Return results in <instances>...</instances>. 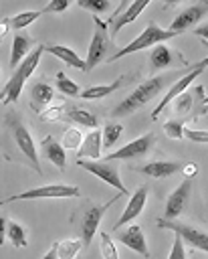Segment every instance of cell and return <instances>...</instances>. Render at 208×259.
Here are the masks:
<instances>
[{"label":"cell","mask_w":208,"mask_h":259,"mask_svg":"<svg viewBox=\"0 0 208 259\" xmlns=\"http://www.w3.org/2000/svg\"><path fill=\"white\" fill-rule=\"evenodd\" d=\"M180 73H162V75H155V77H149V79H145L143 83H139L113 111H111V115H115V117H123V115H131L133 111H137V109H141L145 103H149L153 97H158V93L164 89V85H168L170 81H178L180 77H178Z\"/></svg>","instance_id":"1"},{"label":"cell","mask_w":208,"mask_h":259,"mask_svg":"<svg viewBox=\"0 0 208 259\" xmlns=\"http://www.w3.org/2000/svg\"><path fill=\"white\" fill-rule=\"evenodd\" d=\"M46 51V47L44 45H38L34 51H30V55L14 69V73L10 75V79L4 83V87H2V103L4 105H8V103H14L16 99H18V95L22 93V87H24V83H26V79L34 73V69L38 67V61H40V57H42V53Z\"/></svg>","instance_id":"2"},{"label":"cell","mask_w":208,"mask_h":259,"mask_svg":"<svg viewBox=\"0 0 208 259\" xmlns=\"http://www.w3.org/2000/svg\"><path fill=\"white\" fill-rule=\"evenodd\" d=\"M176 34L170 30V28H162V26H158L155 22H149L145 28H143V32H139L127 47H123L121 51H117V53H113L111 57H109V61H117V59H121V57H125V55H131V53H135V51H141V49H153L155 45H162L164 40H170V38H174Z\"/></svg>","instance_id":"3"},{"label":"cell","mask_w":208,"mask_h":259,"mask_svg":"<svg viewBox=\"0 0 208 259\" xmlns=\"http://www.w3.org/2000/svg\"><path fill=\"white\" fill-rule=\"evenodd\" d=\"M4 123L12 130V136H14V142H16V146H18V150H20L22 156L30 162L32 170H36L38 174H42L40 164H38V152H36V146H34V140H32L28 127L16 117V113H6Z\"/></svg>","instance_id":"4"},{"label":"cell","mask_w":208,"mask_h":259,"mask_svg":"<svg viewBox=\"0 0 208 259\" xmlns=\"http://www.w3.org/2000/svg\"><path fill=\"white\" fill-rule=\"evenodd\" d=\"M93 26H95V30H93V38H91V45L87 51V73L107 59L105 55H107L109 42H111V32L107 28V22H103L99 16H93Z\"/></svg>","instance_id":"5"},{"label":"cell","mask_w":208,"mask_h":259,"mask_svg":"<svg viewBox=\"0 0 208 259\" xmlns=\"http://www.w3.org/2000/svg\"><path fill=\"white\" fill-rule=\"evenodd\" d=\"M79 194H81V190L77 186H71V184H46V186L24 190V192L14 194V196H6L2 200V204L16 202V200H38V198H75Z\"/></svg>","instance_id":"6"},{"label":"cell","mask_w":208,"mask_h":259,"mask_svg":"<svg viewBox=\"0 0 208 259\" xmlns=\"http://www.w3.org/2000/svg\"><path fill=\"white\" fill-rule=\"evenodd\" d=\"M77 166H79V168H83V170H87V172H91V174H95L99 180L107 182L109 186L117 188L123 196H127V194H129V192H127V188H125V186H123V182H121V176H119V168H117V164L107 162V160H77Z\"/></svg>","instance_id":"7"},{"label":"cell","mask_w":208,"mask_h":259,"mask_svg":"<svg viewBox=\"0 0 208 259\" xmlns=\"http://www.w3.org/2000/svg\"><path fill=\"white\" fill-rule=\"evenodd\" d=\"M206 67H208V55H206L200 63H196L188 73H184V75H182V77H180V79L170 87V91L164 95V99H162V101L155 105V109L151 111V119H158V115L162 113V109H166L170 101H174L176 97H180V95L186 91V87H188V85H190V83H192L200 73H204V69H206Z\"/></svg>","instance_id":"8"},{"label":"cell","mask_w":208,"mask_h":259,"mask_svg":"<svg viewBox=\"0 0 208 259\" xmlns=\"http://www.w3.org/2000/svg\"><path fill=\"white\" fill-rule=\"evenodd\" d=\"M158 227L174 231L176 235H180L194 249H200V251L208 253V233L206 231H202L198 227H192V225H186V223H180V221H166V219H160Z\"/></svg>","instance_id":"9"},{"label":"cell","mask_w":208,"mask_h":259,"mask_svg":"<svg viewBox=\"0 0 208 259\" xmlns=\"http://www.w3.org/2000/svg\"><path fill=\"white\" fill-rule=\"evenodd\" d=\"M153 144H155V136H153L151 132H147V134H143L141 138L131 140V142H127L125 146L113 150L111 154L105 156V160H107V162H113V160H137V158L145 156V154L151 150Z\"/></svg>","instance_id":"10"},{"label":"cell","mask_w":208,"mask_h":259,"mask_svg":"<svg viewBox=\"0 0 208 259\" xmlns=\"http://www.w3.org/2000/svg\"><path fill=\"white\" fill-rule=\"evenodd\" d=\"M190 192H192V178H184L168 196L166 200V210H164V219L166 221H176L186 204H188V198H190Z\"/></svg>","instance_id":"11"},{"label":"cell","mask_w":208,"mask_h":259,"mask_svg":"<svg viewBox=\"0 0 208 259\" xmlns=\"http://www.w3.org/2000/svg\"><path fill=\"white\" fill-rule=\"evenodd\" d=\"M145 200H147V184H143V186H139L131 196H129V202L125 204V208H123V212L119 214V219L115 221V225H113V231L117 233V231H121L127 223H131V221H135L139 214H141V210H143V206H145Z\"/></svg>","instance_id":"12"},{"label":"cell","mask_w":208,"mask_h":259,"mask_svg":"<svg viewBox=\"0 0 208 259\" xmlns=\"http://www.w3.org/2000/svg\"><path fill=\"white\" fill-rule=\"evenodd\" d=\"M184 166H186V162H180V160H151L141 166H133L131 170L141 172L149 178H168V176L184 170Z\"/></svg>","instance_id":"13"},{"label":"cell","mask_w":208,"mask_h":259,"mask_svg":"<svg viewBox=\"0 0 208 259\" xmlns=\"http://www.w3.org/2000/svg\"><path fill=\"white\" fill-rule=\"evenodd\" d=\"M208 12V2H202V4H192L188 8H184L170 24V30L174 34H180L188 28H192L196 22H200V18H204V14Z\"/></svg>","instance_id":"14"},{"label":"cell","mask_w":208,"mask_h":259,"mask_svg":"<svg viewBox=\"0 0 208 259\" xmlns=\"http://www.w3.org/2000/svg\"><path fill=\"white\" fill-rule=\"evenodd\" d=\"M115 239H117L121 245H125L127 249L135 251L137 255H141V257H145V259L149 257V249H147V245H145V237H143V231H141L139 225H129V227L117 231Z\"/></svg>","instance_id":"15"},{"label":"cell","mask_w":208,"mask_h":259,"mask_svg":"<svg viewBox=\"0 0 208 259\" xmlns=\"http://www.w3.org/2000/svg\"><path fill=\"white\" fill-rule=\"evenodd\" d=\"M147 8V0H135V2H129L127 4V8L119 14V8H117V12H115V16L113 18H109V24H111V28H109V32H111V36H115L125 24H129V22H133L143 10Z\"/></svg>","instance_id":"16"},{"label":"cell","mask_w":208,"mask_h":259,"mask_svg":"<svg viewBox=\"0 0 208 259\" xmlns=\"http://www.w3.org/2000/svg\"><path fill=\"white\" fill-rule=\"evenodd\" d=\"M103 212H105V206L101 204H89L85 214H83V225H81V239H83V245L89 247V243L93 241L97 229H99V223L103 219Z\"/></svg>","instance_id":"17"},{"label":"cell","mask_w":208,"mask_h":259,"mask_svg":"<svg viewBox=\"0 0 208 259\" xmlns=\"http://www.w3.org/2000/svg\"><path fill=\"white\" fill-rule=\"evenodd\" d=\"M40 152H42V156H44L48 162H53L59 170H65V166H67L65 148H63V144H59L53 136L42 138V142H40Z\"/></svg>","instance_id":"18"},{"label":"cell","mask_w":208,"mask_h":259,"mask_svg":"<svg viewBox=\"0 0 208 259\" xmlns=\"http://www.w3.org/2000/svg\"><path fill=\"white\" fill-rule=\"evenodd\" d=\"M101 146H103V132L93 130L85 136L83 146L79 148V160H99L101 156Z\"/></svg>","instance_id":"19"},{"label":"cell","mask_w":208,"mask_h":259,"mask_svg":"<svg viewBox=\"0 0 208 259\" xmlns=\"http://www.w3.org/2000/svg\"><path fill=\"white\" fill-rule=\"evenodd\" d=\"M46 51H48L50 55L59 57L65 65L75 67V69H79V71L87 73V61H83V59H81L73 49H69V47H65V45H53V47H46Z\"/></svg>","instance_id":"20"},{"label":"cell","mask_w":208,"mask_h":259,"mask_svg":"<svg viewBox=\"0 0 208 259\" xmlns=\"http://www.w3.org/2000/svg\"><path fill=\"white\" fill-rule=\"evenodd\" d=\"M30 45H32V38H30L28 34H24V32L14 34V38H12V53H10V67L16 69V67L30 55V53H28Z\"/></svg>","instance_id":"21"},{"label":"cell","mask_w":208,"mask_h":259,"mask_svg":"<svg viewBox=\"0 0 208 259\" xmlns=\"http://www.w3.org/2000/svg\"><path fill=\"white\" fill-rule=\"evenodd\" d=\"M55 97V87L48 85V83H42V81H36L30 89V103H32V109H42L44 105H48Z\"/></svg>","instance_id":"22"},{"label":"cell","mask_w":208,"mask_h":259,"mask_svg":"<svg viewBox=\"0 0 208 259\" xmlns=\"http://www.w3.org/2000/svg\"><path fill=\"white\" fill-rule=\"evenodd\" d=\"M125 79H127V77H119V79H115V81H111V83H105V85L87 87L85 91H81V97H83V99H101V97H105V95H111L115 89H119V87L123 85Z\"/></svg>","instance_id":"23"},{"label":"cell","mask_w":208,"mask_h":259,"mask_svg":"<svg viewBox=\"0 0 208 259\" xmlns=\"http://www.w3.org/2000/svg\"><path fill=\"white\" fill-rule=\"evenodd\" d=\"M67 119L73 121V123H77V125H81V127H91V130H97V125H99L97 117L91 111L81 109V107H71L67 111Z\"/></svg>","instance_id":"24"},{"label":"cell","mask_w":208,"mask_h":259,"mask_svg":"<svg viewBox=\"0 0 208 259\" xmlns=\"http://www.w3.org/2000/svg\"><path fill=\"white\" fill-rule=\"evenodd\" d=\"M172 63V49L168 45H155L151 49V57H149V65L153 71L166 69Z\"/></svg>","instance_id":"25"},{"label":"cell","mask_w":208,"mask_h":259,"mask_svg":"<svg viewBox=\"0 0 208 259\" xmlns=\"http://www.w3.org/2000/svg\"><path fill=\"white\" fill-rule=\"evenodd\" d=\"M40 14H42V10H26V12H18V14L10 16V18H6V20H8V26H10V28L22 30V28H26L28 24H32Z\"/></svg>","instance_id":"26"},{"label":"cell","mask_w":208,"mask_h":259,"mask_svg":"<svg viewBox=\"0 0 208 259\" xmlns=\"http://www.w3.org/2000/svg\"><path fill=\"white\" fill-rule=\"evenodd\" d=\"M6 225H8V241L16 247V249H24L26 245H28V241H26V229L22 227V225H18L16 221H6Z\"/></svg>","instance_id":"27"},{"label":"cell","mask_w":208,"mask_h":259,"mask_svg":"<svg viewBox=\"0 0 208 259\" xmlns=\"http://www.w3.org/2000/svg\"><path fill=\"white\" fill-rule=\"evenodd\" d=\"M121 134H123V125H121V123H117V121H107V123L103 125V146H105V148H113V146L119 142Z\"/></svg>","instance_id":"28"},{"label":"cell","mask_w":208,"mask_h":259,"mask_svg":"<svg viewBox=\"0 0 208 259\" xmlns=\"http://www.w3.org/2000/svg\"><path fill=\"white\" fill-rule=\"evenodd\" d=\"M83 140H85L83 132L75 125H71L63 132V148H67V150H77L79 152V148L83 146Z\"/></svg>","instance_id":"29"},{"label":"cell","mask_w":208,"mask_h":259,"mask_svg":"<svg viewBox=\"0 0 208 259\" xmlns=\"http://www.w3.org/2000/svg\"><path fill=\"white\" fill-rule=\"evenodd\" d=\"M81 247H85L83 245V239H65V241H61L59 243V257L61 259H75L77 257V253L81 251Z\"/></svg>","instance_id":"30"},{"label":"cell","mask_w":208,"mask_h":259,"mask_svg":"<svg viewBox=\"0 0 208 259\" xmlns=\"http://www.w3.org/2000/svg\"><path fill=\"white\" fill-rule=\"evenodd\" d=\"M55 85H57V89H59L61 93L71 95V97H75V95L81 93V91H79V85H77L73 79H69V77L65 75V71H59V73L55 75Z\"/></svg>","instance_id":"31"},{"label":"cell","mask_w":208,"mask_h":259,"mask_svg":"<svg viewBox=\"0 0 208 259\" xmlns=\"http://www.w3.org/2000/svg\"><path fill=\"white\" fill-rule=\"evenodd\" d=\"M101 255H103V259H119L117 247L107 233H101Z\"/></svg>","instance_id":"32"},{"label":"cell","mask_w":208,"mask_h":259,"mask_svg":"<svg viewBox=\"0 0 208 259\" xmlns=\"http://www.w3.org/2000/svg\"><path fill=\"white\" fill-rule=\"evenodd\" d=\"M164 132L168 138L180 140V138H184V121L182 119H170L164 123Z\"/></svg>","instance_id":"33"},{"label":"cell","mask_w":208,"mask_h":259,"mask_svg":"<svg viewBox=\"0 0 208 259\" xmlns=\"http://www.w3.org/2000/svg\"><path fill=\"white\" fill-rule=\"evenodd\" d=\"M79 6L91 12H105L111 8V4L107 0H79Z\"/></svg>","instance_id":"34"},{"label":"cell","mask_w":208,"mask_h":259,"mask_svg":"<svg viewBox=\"0 0 208 259\" xmlns=\"http://www.w3.org/2000/svg\"><path fill=\"white\" fill-rule=\"evenodd\" d=\"M63 109H65L63 103H57V105L44 109V111L40 113V121H57V119H61V117H63Z\"/></svg>","instance_id":"35"},{"label":"cell","mask_w":208,"mask_h":259,"mask_svg":"<svg viewBox=\"0 0 208 259\" xmlns=\"http://www.w3.org/2000/svg\"><path fill=\"white\" fill-rule=\"evenodd\" d=\"M168 259H186V251H184V239L180 235L174 237V245H172V251L168 255Z\"/></svg>","instance_id":"36"},{"label":"cell","mask_w":208,"mask_h":259,"mask_svg":"<svg viewBox=\"0 0 208 259\" xmlns=\"http://www.w3.org/2000/svg\"><path fill=\"white\" fill-rule=\"evenodd\" d=\"M184 136L192 142H200V144H208V132L206 130H190L184 127Z\"/></svg>","instance_id":"37"},{"label":"cell","mask_w":208,"mask_h":259,"mask_svg":"<svg viewBox=\"0 0 208 259\" xmlns=\"http://www.w3.org/2000/svg\"><path fill=\"white\" fill-rule=\"evenodd\" d=\"M69 4H71L69 0H53L42 8V12H65L69 8Z\"/></svg>","instance_id":"38"},{"label":"cell","mask_w":208,"mask_h":259,"mask_svg":"<svg viewBox=\"0 0 208 259\" xmlns=\"http://www.w3.org/2000/svg\"><path fill=\"white\" fill-rule=\"evenodd\" d=\"M42 259H61L59 257V243H53V247L42 255Z\"/></svg>","instance_id":"39"},{"label":"cell","mask_w":208,"mask_h":259,"mask_svg":"<svg viewBox=\"0 0 208 259\" xmlns=\"http://www.w3.org/2000/svg\"><path fill=\"white\" fill-rule=\"evenodd\" d=\"M196 172H198L196 164L194 162H186V166H184V178H192Z\"/></svg>","instance_id":"40"},{"label":"cell","mask_w":208,"mask_h":259,"mask_svg":"<svg viewBox=\"0 0 208 259\" xmlns=\"http://www.w3.org/2000/svg\"><path fill=\"white\" fill-rule=\"evenodd\" d=\"M194 34H198L200 38H206L208 40V22L202 24V26H198V28H194Z\"/></svg>","instance_id":"41"}]
</instances>
